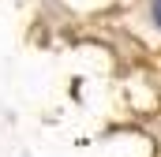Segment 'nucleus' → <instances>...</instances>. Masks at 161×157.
Listing matches in <instances>:
<instances>
[{
	"mask_svg": "<svg viewBox=\"0 0 161 157\" xmlns=\"http://www.w3.org/2000/svg\"><path fill=\"white\" fill-rule=\"evenodd\" d=\"M154 19L161 23V0H154Z\"/></svg>",
	"mask_w": 161,
	"mask_h": 157,
	"instance_id": "f257e3e1",
	"label": "nucleus"
}]
</instances>
